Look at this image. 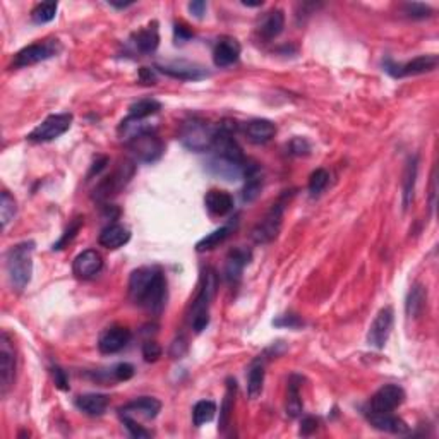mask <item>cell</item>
I'll use <instances>...</instances> for the list:
<instances>
[{
  "instance_id": "cell-1",
  "label": "cell",
  "mask_w": 439,
  "mask_h": 439,
  "mask_svg": "<svg viewBox=\"0 0 439 439\" xmlns=\"http://www.w3.org/2000/svg\"><path fill=\"white\" fill-rule=\"evenodd\" d=\"M129 297L136 306L160 314L166 302V278L162 268L143 266L129 278Z\"/></svg>"
},
{
  "instance_id": "cell-2",
  "label": "cell",
  "mask_w": 439,
  "mask_h": 439,
  "mask_svg": "<svg viewBox=\"0 0 439 439\" xmlns=\"http://www.w3.org/2000/svg\"><path fill=\"white\" fill-rule=\"evenodd\" d=\"M35 242L24 241L12 246L6 254L7 277L16 290H24L31 282Z\"/></svg>"
},
{
  "instance_id": "cell-3",
  "label": "cell",
  "mask_w": 439,
  "mask_h": 439,
  "mask_svg": "<svg viewBox=\"0 0 439 439\" xmlns=\"http://www.w3.org/2000/svg\"><path fill=\"white\" fill-rule=\"evenodd\" d=\"M216 292V275L213 270H206L205 277H203V285L199 290L198 297L194 300V306H192V329L196 333H201L203 329L208 326L209 322V304H212L213 297Z\"/></svg>"
},
{
  "instance_id": "cell-4",
  "label": "cell",
  "mask_w": 439,
  "mask_h": 439,
  "mask_svg": "<svg viewBox=\"0 0 439 439\" xmlns=\"http://www.w3.org/2000/svg\"><path fill=\"white\" fill-rule=\"evenodd\" d=\"M215 134L216 129H213L212 126L199 121V119H192V121H187L182 126L180 141H182V144L187 150L196 151V153H203L206 150H212Z\"/></svg>"
},
{
  "instance_id": "cell-5",
  "label": "cell",
  "mask_w": 439,
  "mask_h": 439,
  "mask_svg": "<svg viewBox=\"0 0 439 439\" xmlns=\"http://www.w3.org/2000/svg\"><path fill=\"white\" fill-rule=\"evenodd\" d=\"M62 52V45L59 40H45V42L33 43V45L24 46L23 50L16 53L12 60V67H30L38 62H45V60L57 57Z\"/></svg>"
},
{
  "instance_id": "cell-6",
  "label": "cell",
  "mask_w": 439,
  "mask_h": 439,
  "mask_svg": "<svg viewBox=\"0 0 439 439\" xmlns=\"http://www.w3.org/2000/svg\"><path fill=\"white\" fill-rule=\"evenodd\" d=\"M127 146H129L134 158L143 163L157 162L163 155V151H165L162 139L155 134L153 129L144 130V132L134 136L132 139L127 141Z\"/></svg>"
},
{
  "instance_id": "cell-7",
  "label": "cell",
  "mask_w": 439,
  "mask_h": 439,
  "mask_svg": "<svg viewBox=\"0 0 439 439\" xmlns=\"http://www.w3.org/2000/svg\"><path fill=\"white\" fill-rule=\"evenodd\" d=\"M72 126V114H53L28 134V139L33 143H49L67 132Z\"/></svg>"
},
{
  "instance_id": "cell-8",
  "label": "cell",
  "mask_w": 439,
  "mask_h": 439,
  "mask_svg": "<svg viewBox=\"0 0 439 439\" xmlns=\"http://www.w3.org/2000/svg\"><path fill=\"white\" fill-rule=\"evenodd\" d=\"M283 213H285L283 203H275L271 206L270 212L264 215V218L254 227L251 237L256 244H270V242H273L278 237V234L282 230Z\"/></svg>"
},
{
  "instance_id": "cell-9",
  "label": "cell",
  "mask_w": 439,
  "mask_h": 439,
  "mask_svg": "<svg viewBox=\"0 0 439 439\" xmlns=\"http://www.w3.org/2000/svg\"><path fill=\"white\" fill-rule=\"evenodd\" d=\"M213 150H215V157L227 160V162L235 163V165H246L248 160L244 157V151L239 146L235 137L232 136L230 129L227 126H221L216 129L215 141H213Z\"/></svg>"
},
{
  "instance_id": "cell-10",
  "label": "cell",
  "mask_w": 439,
  "mask_h": 439,
  "mask_svg": "<svg viewBox=\"0 0 439 439\" xmlns=\"http://www.w3.org/2000/svg\"><path fill=\"white\" fill-rule=\"evenodd\" d=\"M438 55H420L407 64H395L391 60L384 62V71L393 78H407V76H419L434 71L438 67Z\"/></svg>"
},
{
  "instance_id": "cell-11",
  "label": "cell",
  "mask_w": 439,
  "mask_h": 439,
  "mask_svg": "<svg viewBox=\"0 0 439 439\" xmlns=\"http://www.w3.org/2000/svg\"><path fill=\"white\" fill-rule=\"evenodd\" d=\"M14 375H16V355L10 345L9 335L2 333L0 336V393L2 397H6L12 386Z\"/></svg>"
},
{
  "instance_id": "cell-12",
  "label": "cell",
  "mask_w": 439,
  "mask_h": 439,
  "mask_svg": "<svg viewBox=\"0 0 439 439\" xmlns=\"http://www.w3.org/2000/svg\"><path fill=\"white\" fill-rule=\"evenodd\" d=\"M393 321H395L393 309H391L390 306L383 307V309L377 313L375 321H372V325L369 326V333H368L369 345L377 348V350L384 348L388 338H390V335H391V329H393Z\"/></svg>"
},
{
  "instance_id": "cell-13",
  "label": "cell",
  "mask_w": 439,
  "mask_h": 439,
  "mask_svg": "<svg viewBox=\"0 0 439 439\" xmlns=\"http://www.w3.org/2000/svg\"><path fill=\"white\" fill-rule=\"evenodd\" d=\"M405 402V391L398 384H384L371 398V412L390 413Z\"/></svg>"
},
{
  "instance_id": "cell-14",
  "label": "cell",
  "mask_w": 439,
  "mask_h": 439,
  "mask_svg": "<svg viewBox=\"0 0 439 439\" xmlns=\"http://www.w3.org/2000/svg\"><path fill=\"white\" fill-rule=\"evenodd\" d=\"M157 69L163 74L173 79H180V81H201V79L209 76V72L203 65L187 62V60H173V62L160 64L157 65Z\"/></svg>"
},
{
  "instance_id": "cell-15",
  "label": "cell",
  "mask_w": 439,
  "mask_h": 439,
  "mask_svg": "<svg viewBox=\"0 0 439 439\" xmlns=\"http://www.w3.org/2000/svg\"><path fill=\"white\" fill-rule=\"evenodd\" d=\"M101 268H103V257L94 249H88V251L78 254L74 263H72V271L81 280H89V278L96 277Z\"/></svg>"
},
{
  "instance_id": "cell-16",
  "label": "cell",
  "mask_w": 439,
  "mask_h": 439,
  "mask_svg": "<svg viewBox=\"0 0 439 439\" xmlns=\"http://www.w3.org/2000/svg\"><path fill=\"white\" fill-rule=\"evenodd\" d=\"M130 338H132V335H130L129 329L124 326H114L100 336L98 348H100L101 354H117V352L124 350Z\"/></svg>"
},
{
  "instance_id": "cell-17",
  "label": "cell",
  "mask_w": 439,
  "mask_h": 439,
  "mask_svg": "<svg viewBox=\"0 0 439 439\" xmlns=\"http://www.w3.org/2000/svg\"><path fill=\"white\" fill-rule=\"evenodd\" d=\"M241 43L232 36H221L213 52V62L216 67H228L234 65L241 57Z\"/></svg>"
},
{
  "instance_id": "cell-18",
  "label": "cell",
  "mask_w": 439,
  "mask_h": 439,
  "mask_svg": "<svg viewBox=\"0 0 439 439\" xmlns=\"http://www.w3.org/2000/svg\"><path fill=\"white\" fill-rule=\"evenodd\" d=\"M134 173V166L130 163H124L121 169L115 170L110 177L103 180L96 189V196L98 198H110V196L117 194L122 187L126 186L130 180Z\"/></svg>"
},
{
  "instance_id": "cell-19",
  "label": "cell",
  "mask_w": 439,
  "mask_h": 439,
  "mask_svg": "<svg viewBox=\"0 0 439 439\" xmlns=\"http://www.w3.org/2000/svg\"><path fill=\"white\" fill-rule=\"evenodd\" d=\"M251 261V251L246 248H235L228 252L227 263H225V278L228 282H239L244 268Z\"/></svg>"
},
{
  "instance_id": "cell-20",
  "label": "cell",
  "mask_w": 439,
  "mask_h": 439,
  "mask_svg": "<svg viewBox=\"0 0 439 439\" xmlns=\"http://www.w3.org/2000/svg\"><path fill=\"white\" fill-rule=\"evenodd\" d=\"M160 410H162V402L157 400V398L141 397L137 400L129 402L119 412H121V415H134V413H137L143 419H155L160 413Z\"/></svg>"
},
{
  "instance_id": "cell-21",
  "label": "cell",
  "mask_w": 439,
  "mask_h": 439,
  "mask_svg": "<svg viewBox=\"0 0 439 439\" xmlns=\"http://www.w3.org/2000/svg\"><path fill=\"white\" fill-rule=\"evenodd\" d=\"M244 132L251 143L264 144L273 139L277 134V126L268 119H254L244 126Z\"/></svg>"
},
{
  "instance_id": "cell-22",
  "label": "cell",
  "mask_w": 439,
  "mask_h": 439,
  "mask_svg": "<svg viewBox=\"0 0 439 439\" xmlns=\"http://www.w3.org/2000/svg\"><path fill=\"white\" fill-rule=\"evenodd\" d=\"M132 43L141 53H153L160 45V33L158 24L151 23L143 30L136 31L132 35Z\"/></svg>"
},
{
  "instance_id": "cell-23",
  "label": "cell",
  "mask_w": 439,
  "mask_h": 439,
  "mask_svg": "<svg viewBox=\"0 0 439 439\" xmlns=\"http://www.w3.org/2000/svg\"><path fill=\"white\" fill-rule=\"evenodd\" d=\"M369 422L376 427V429L384 431V433L391 434H405L408 431V426L400 419V417H395L393 413H375L371 412L368 415Z\"/></svg>"
},
{
  "instance_id": "cell-24",
  "label": "cell",
  "mask_w": 439,
  "mask_h": 439,
  "mask_svg": "<svg viewBox=\"0 0 439 439\" xmlns=\"http://www.w3.org/2000/svg\"><path fill=\"white\" fill-rule=\"evenodd\" d=\"M206 209L215 216H225L234 209V198L225 191H209L205 198Z\"/></svg>"
},
{
  "instance_id": "cell-25",
  "label": "cell",
  "mask_w": 439,
  "mask_h": 439,
  "mask_svg": "<svg viewBox=\"0 0 439 439\" xmlns=\"http://www.w3.org/2000/svg\"><path fill=\"white\" fill-rule=\"evenodd\" d=\"M100 246L107 249H119L130 241V232L119 223H112L105 227L100 234Z\"/></svg>"
},
{
  "instance_id": "cell-26",
  "label": "cell",
  "mask_w": 439,
  "mask_h": 439,
  "mask_svg": "<svg viewBox=\"0 0 439 439\" xmlns=\"http://www.w3.org/2000/svg\"><path fill=\"white\" fill-rule=\"evenodd\" d=\"M108 404H110V398L101 393H86L76 398V407L93 417L103 415L105 410L108 408Z\"/></svg>"
},
{
  "instance_id": "cell-27",
  "label": "cell",
  "mask_w": 439,
  "mask_h": 439,
  "mask_svg": "<svg viewBox=\"0 0 439 439\" xmlns=\"http://www.w3.org/2000/svg\"><path fill=\"white\" fill-rule=\"evenodd\" d=\"M285 28V14L282 9H273L263 17L259 24V36L266 42L277 38Z\"/></svg>"
},
{
  "instance_id": "cell-28",
  "label": "cell",
  "mask_w": 439,
  "mask_h": 439,
  "mask_svg": "<svg viewBox=\"0 0 439 439\" xmlns=\"http://www.w3.org/2000/svg\"><path fill=\"white\" fill-rule=\"evenodd\" d=\"M244 177H246V187H244V201L252 203L254 199L259 196L261 187H263V175H261V170L256 163H246L244 169Z\"/></svg>"
},
{
  "instance_id": "cell-29",
  "label": "cell",
  "mask_w": 439,
  "mask_h": 439,
  "mask_svg": "<svg viewBox=\"0 0 439 439\" xmlns=\"http://www.w3.org/2000/svg\"><path fill=\"white\" fill-rule=\"evenodd\" d=\"M235 230V223H228L225 227L218 228V230L212 232L208 234L206 237H203L201 241L196 244V251L198 252H206V251H212V249L218 248L221 242H225L228 239V235Z\"/></svg>"
},
{
  "instance_id": "cell-30",
  "label": "cell",
  "mask_w": 439,
  "mask_h": 439,
  "mask_svg": "<svg viewBox=\"0 0 439 439\" xmlns=\"http://www.w3.org/2000/svg\"><path fill=\"white\" fill-rule=\"evenodd\" d=\"M302 400H300V377L292 376L289 379V390H286V413L290 417H299L302 413Z\"/></svg>"
},
{
  "instance_id": "cell-31",
  "label": "cell",
  "mask_w": 439,
  "mask_h": 439,
  "mask_svg": "<svg viewBox=\"0 0 439 439\" xmlns=\"http://www.w3.org/2000/svg\"><path fill=\"white\" fill-rule=\"evenodd\" d=\"M209 169H212L213 173H216L218 177H223V179L237 180L244 175L246 165H235V163L227 162V160L215 157L209 162Z\"/></svg>"
},
{
  "instance_id": "cell-32",
  "label": "cell",
  "mask_w": 439,
  "mask_h": 439,
  "mask_svg": "<svg viewBox=\"0 0 439 439\" xmlns=\"http://www.w3.org/2000/svg\"><path fill=\"white\" fill-rule=\"evenodd\" d=\"M263 384H264V364L261 359H256L252 362L251 368H249V375H248V395L251 400L257 398L263 391Z\"/></svg>"
},
{
  "instance_id": "cell-33",
  "label": "cell",
  "mask_w": 439,
  "mask_h": 439,
  "mask_svg": "<svg viewBox=\"0 0 439 439\" xmlns=\"http://www.w3.org/2000/svg\"><path fill=\"white\" fill-rule=\"evenodd\" d=\"M235 391H237V383L235 379L228 377L227 379V391H225V398L223 404H221L220 408V431L227 429L228 422H230V415L234 412V404H235Z\"/></svg>"
},
{
  "instance_id": "cell-34",
  "label": "cell",
  "mask_w": 439,
  "mask_h": 439,
  "mask_svg": "<svg viewBox=\"0 0 439 439\" xmlns=\"http://www.w3.org/2000/svg\"><path fill=\"white\" fill-rule=\"evenodd\" d=\"M426 300H427V290L424 289L420 283H415V285L410 289L408 295H407V314L410 318H417V316L422 314L424 307H426Z\"/></svg>"
},
{
  "instance_id": "cell-35",
  "label": "cell",
  "mask_w": 439,
  "mask_h": 439,
  "mask_svg": "<svg viewBox=\"0 0 439 439\" xmlns=\"http://www.w3.org/2000/svg\"><path fill=\"white\" fill-rule=\"evenodd\" d=\"M419 160L417 157H410L407 162V169H405V179H404V209H408V206L413 201V191H415V180H417V169H419Z\"/></svg>"
},
{
  "instance_id": "cell-36",
  "label": "cell",
  "mask_w": 439,
  "mask_h": 439,
  "mask_svg": "<svg viewBox=\"0 0 439 439\" xmlns=\"http://www.w3.org/2000/svg\"><path fill=\"white\" fill-rule=\"evenodd\" d=\"M160 110H162V103H160V101H157V100H141V101H137V103L130 105L129 117L139 119V121H146L148 117H151V115L158 114Z\"/></svg>"
},
{
  "instance_id": "cell-37",
  "label": "cell",
  "mask_w": 439,
  "mask_h": 439,
  "mask_svg": "<svg viewBox=\"0 0 439 439\" xmlns=\"http://www.w3.org/2000/svg\"><path fill=\"white\" fill-rule=\"evenodd\" d=\"M216 413V405L212 400H201L196 404L194 410H192V420H194L196 427H201L203 424L213 420Z\"/></svg>"
},
{
  "instance_id": "cell-38",
  "label": "cell",
  "mask_w": 439,
  "mask_h": 439,
  "mask_svg": "<svg viewBox=\"0 0 439 439\" xmlns=\"http://www.w3.org/2000/svg\"><path fill=\"white\" fill-rule=\"evenodd\" d=\"M57 2H42L33 9L31 17L36 24H46L55 19Z\"/></svg>"
},
{
  "instance_id": "cell-39",
  "label": "cell",
  "mask_w": 439,
  "mask_h": 439,
  "mask_svg": "<svg viewBox=\"0 0 439 439\" xmlns=\"http://www.w3.org/2000/svg\"><path fill=\"white\" fill-rule=\"evenodd\" d=\"M16 199L9 192L3 191L2 198H0V221H2V228H6L9 225V221H12L14 216H16Z\"/></svg>"
},
{
  "instance_id": "cell-40",
  "label": "cell",
  "mask_w": 439,
  "mask_h": 439,
  "mask_svg": "<svg viewBox=\"0 0 439 439\" xmlns=\"http://www.w3.org/2000/svg\"><path fill=\"white\" fill-rule=\"evenodd\" d=\"M329 182V173L325 169H318L309 177V192L313 198H318Z\"/></svg>"
},
{
  "instance_id": "cell-41",
  "label": "cell",
  "mask_w": 439,
  "mask_h": 439,
  "mask_svg": "<svg viewBox=\"0 0 439 439\" xmlns=\"http://www.w3.org/2000/svg\"><path fill=\"white\" fill-rule=\"evenodd\" d=\"M404 12L412 19H426V17L433 16L434 10L429 6L420 2H408L404 6Z\"/></svg>"
},
{
  "instance_id": "cell-42",
  "label": "cell",
  "mask_w": 439,
  "mask_h": 439,
  "mask_svg": "<svg viewBox=\"0 0 439 439\" xmlns=\"http://www.w3.org/2000/svg\"><path fill=\"white\" fill-rule=\"evenodd\" d=\"M121 419H122V422H124L126 429L129 431V434L132 438L143 439V438H150L151 436L150 431H146L143 426H139V424H137V420L132 419L130 415H121Z\"/></svg>"
},
{
  "instance_id": "cell-43",
  "label": "cell",
  "mask_w": 439,
  "mask_h": 439,
  "mask_svg": "<svg viewBox=\"0 0 439 439\" xmlns=\"http://www.w3.org/2000/svg\"><path fill=\"white\" fill-rule=\"evenodd\" d=\"M81 227H83V218H76L74 221H72L71 227H69L67 230H65L64 237L60 239V241L57 242V244H53V251H59V249H62L64 246L67 244V242H71L72 239L76 237V234H78L79 228H81Z\"/></svg>"
},
{
  "instance_id": "cell-44",
  "label": "cell",
  "mask_w": 439,
  "mask_h": 439,
  "mask_svg": "<svg viewBox=\"0 0 439 439\" xmlns=\"http://www.w3.org/2000/svg\"><path fill=\"white\" fill-rule=\"evenodd\" d=\"M112 376L115 381H127L134 376V368L127 362H122V364H117L112 369Z\"/></svg>"
},
{
  "instance_id": "cell-45",
  "label": "cell",
  "mask_w": 439,
  "mask_h": 439,
  "mask_svg": "<svg viewBox=\"0 0 439 439\" xmlns=\"http://www.w3.org/2000/svg\"><path fill=\"white\" fill-rule=\"evenodd\" d=\"M143 357L146 362H155L162 357V348L157 342H146L143 345Z\"/></svg>"
},
{
  "instance_id": "cell-46",
  "label": "cell",
  "mask_w": 439,
  "mask_h": 439,
  "mask_svg": "<svg viewBox=\"0 0 439 439\" xmlns=\"http://www.w3.org/2000/svg\"><path fill=\"white\" fill-rule=\"evenodd\" d=\"M290 151L297 157H302V155H309L311 151V144L307 143L304 137H295V139L290 143Z\"/></svg>"
},
{
  "instance_id": "cell-47",
  "label": "cell",
  "mask_w": 439,
  "mask_h": 439,
  "mask_svg": "<svg viewBox=\"0 0 439 439\" xmlns=\"http://www.w3.org/2000/svg\"><path fill=\"white\" fill-rule=\"evenodd\" d=\"M275 326H283V328H300L304 325L302 319L297 318L293 314H286V316H280L277 321H273Z\"/></svg>"
},
{
  "instance_id": "cell-48",
  "label": "cell",
  "mask_w": 439,
  "mask_h": 439,
  "mask_svg": "<svg viewBox=\"0 0 439 439\" xmlns=\"http://www.w3.org/2000/svg\"><path fill=\"white\" fill-rule=\"evenodd\" d=\"M316 429H318V420H316L314 417H306V419L302 420V426H300V434H302V436H309Z\"/></svg>"
},
{
  "instance_id": "cell-49",
  "label": "cell",
  "mask_w": 439,
  "mask_h": 439,
  "mask_svg": "<svg viewBox=\"0 0 439 439\" xmlns=\"http://www.w3.org/2000/svg\"><path fill=\"white\" fill-rule=\"evenodd\" d=\"M52 372H53V379H55L57 388H60V390L67 391L69 390V381H67V376H65V372L62 371V369L53 368Z\"/></svg>"
},
{
  "instance_id": "cell-50",
  "label": "cell",
  "mask_w": 439,
  "mask_h": 439,
  "mask_svg": "<svg viewBox=\"0 0 439 439\" xmlns=\"http://www.w3.org/2000/svg\"><path fill=\"white\" fill-rule=\"evenodd\" d=\"M189 10H191L192 16L201 19L206 12V2H203V0H194V2L189 3Z\"/></svg>"
},
{
  "instance_id": "cell-51",
  "label": "cell",
  "mask_w": 439,
  "mask_h": 439,
  "mask_svg": "<svg viewBox=\"0 0 439 439\" xmlns=\"http://www.w3.org/2000/svg\"><path fill=\"white\" fill-rule=\"evenodd\" d=\"M192 31H189L186 26H182V24H175V40L177 43H184L187 42V40L192 38Z\"/></svg>"
},
{
  "instance_id": "cell-52",
  "label": "cell",
  "mask_w": 439,
  "mask_h": 439,
  "mask_svg": "<svg viewBox=\"0 0 439 439\" xmlns=\"http://www.w3.org/2000/svg\"><path fill=\"white\" fill-rule=\"evenodd\" d=\"M141 81L146 83V85H155V72L151 69L143 67L141 69Z\"/></svg>"
},
{
  "instance_id": "cell-53",
  "label": "cell",
  "mask_w": 439,
  "mask_h": 439,
  "mask_svg": "<svg viewBox=\"0 0 439 439\" xmlns=\"http://www.w3.org/2000/svg\"><path fill=\"white\" fill-rule=\"evenodd\" d=\"M110 6H114V7H117V9H126V7H129V6H132V2H110Z\"/></svg>"
},
{
  "instance_id": "cell-54",
  "label": "cell",
  "mask_w": 439,
  "mask_h": 439,
  "mask_svg": "<svg viewBox=\"0 0 439 439\" xmlns=\"http://www.w3.org/2000/svg\"><path fill=\"white\" fill-rule=\"evenodd\" d=\"M244 6H248V7H261V6H263V2H244Z\"/></svg>"
}]
</instances>
